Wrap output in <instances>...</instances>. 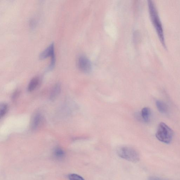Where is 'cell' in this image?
<instances>
[{"instance_id": "1", "label": "cell", "mask_w": 180, "mask_h": 180, "mask_svg": "<svg viewBox=\"0 0 180 180\" xmlns=\"http://www.w3.org/2000/svg\"><path fill=\"white\" fill-rule=\"evenodd\" d=\"M148 8L151 21L155 29L160 41L165 49H167L163 27L158 11L154 3L152 1H148Z\"/></svg>"}, {"instance_id": "2", "label": "cell", "mask_w": 180, "mask_h": 180, "mask_svg": "<svg viewBox=\"0 0 180 180\" xmlns=\"http://www.w3.org/2000/svg\"><path fill=\"white\" fill-rule=\"evenodd\" d=\"M173 135L172 130L167 124L161 122L159 124L156 136L159 141L169 144L172 141Z\"/></svg>"}, {"instance_id": "3", "label": "cell", "mask_w": 180, "mask_h": 180, "mask_svg": "<svg viewBox=\"0 0 180 180\" xmlns=\"http://www.w3.org/2000/svg\"><path fill=\"white\" fill-rule=\"evenodd\" d=\"M117 154L120 157L133 162H136L139 160V153L133 148L127 146L119 148Z\"/></svg>"}, {"instance_id": "4", "label": "cell", "mask_w": 180, "mask_h": 180, "mask_svg": "<svg viewBox=\"0 0 180 180\" xmlns=\"http://www.w3.org/2000/svg\"><path fill=\"white\" fill-rule=\"evenodd\" d=\"M77 66L80 70L84 72L87 73L91 71V62L85 56H81L78 58Z\"/></svg>"}, {"instance_id": "5", "label": "cell", "mask_w": 180, "mask_h": 180, "mask_svg": "<svg viewBox=\"0 0 180 180\" xmlns=\"http://www.w3.org/2000/svg\"><path fill=\"white\" fill-rule=\"evenodd\" d=\"M54 56H55L54 45V43H52L40 53L39 59L40 60H43L48 57H50L51 58Z\"/></svg>"}, {"instance_id": "6", "label": "cell", "mask_w": 180, "mask_h": 180, "mask_svg": "<svg viewBox=\"0 0 180 180\" xmlns=\"http://www.w3.org/2000/svg\"><path fill=\"white\" fill-rule=\"evenodd\" d=\"M43 119L41 114L37 113L35 115L32 121L31 127L33 130H36L39 127L42 122Z\"/></svg>"}, {"instance_id": "7", "label": "cell", "mask_w": 180, "mask_h": 180, "mask_svg": "<svg viewBox=\"0 0 180 180\" xmlns=\"http://www.w3.org/2000/svg\"><path fill=\"white\" fill-rule=\"evenodd\" d=\"M151 111L148 107H144L141 110V116L143 120L146 122H148L150 120Z\"/></svg>"}, {"instance_id": "8", "label": "cell", "mask_w": 180, "mask_h": 180, "mask_svg": "<svg viewBox=\"0 0 180 180\" xmlns=\"http://www.w3.org/2000/svg\"><path fill=\"white\" fill-rule=\"evenodd\" d=\"M156 105L158 111L162 113H166L168 111V107L166 103L161 101L156 102Z\"/></svg>"}, {"instance_id": "9", "label": "cell", "mask_w": 180, "mask_h": 180, "mask_svg": "<svg viewBox=\"0 0 180 180\" xmlns=\"http://www.w3.org/2000/svg\"><path fill=\"white\" fill-rule=\"evenodd\" d=\"M61 89V86L60 84H56L51 91L50 95V99L53 100L55 99L60 94Z\"/></svg>"}, {"instance_id": "10", "label": "cell", "mask_w": 180, "mask_h": 180, "mask_svg": "<svg viewBox=\"0 0 180 180\" xmlns=\"http://www.w3.org/2000/svg\"><path fill=\"white\" fill-rule=\"evenodd\" d=\"M39 79L38 77H34L32 79L28 87V91L31 92L33 91L39 85Z\"/></svg>"}, {"instance_id": "11", "label": "cell", "mask_w": 180, "mask_h": 180, "mask_svg": "<svg viewBox=\"0 0 180 180\" xmlns=\"http://www.w3.org/2000/svg\"><path fill=\"white\" fill-rule=\"evenodd\" d=\"M54 155L57 158H61L64 156L65 153L62 149L58 148L55 150Z\"/></svg>"}, {"instance_id": "12", "label": "cell", "mask_w": 180, "mask_h": 180, "mask_svg": "<svg viewBox=\"0 0 180 180\" xmlns=\"http://www.w3.org/2000/svg\"><path fill=\"white\" fill-rule=\"evenodd\" d=\"M8 105L7 104H3L1 107V111H0V115L1 117H3L7 112Z\"/></svg>"}, {"instance_id": "13", "label": "cell", "mask_w": 180, "mask_h": 180, "mask_svg": "<svg viewBox=\"0 0 180 180\" xmlns=\"http://www.w3.org/2000/svg\"><path fill=\"white\" fill-rule=\"evenodd\" d=\"M68 178L70 180H85L82 177L76 174H70Z\"/></svg>"}, {"instance_id": "14", "label": "cell", "mask_w": 180, "mask_h": 180, "mask_svg": "<svg viewBox=\"0 0 180 180\" xmlns=\"http://www.w3.org/2000/svg\"><path fill=\"white\" fill-rule=\"evenodd\" d=\"M148 180H167L163 178L159 177L156 176H151L150 177Z\"/></svg>"}, {"instance_id": "15", "label": "cell", "mask_w": 180, "mask_h": 180, "mask_svg": "<svg viewBox=\"0 0 180 180\" xmlns=\"http://www.w3.org/2000/svg\"><path fill=\"white\" fill-rule=\"evenodd\" d=\"M19 92L18 91H16L13 94V100L16 99L17 97L19 96Z\"/></svg>"}]
</instances>
